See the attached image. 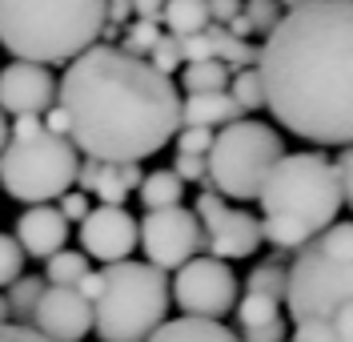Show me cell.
<instances>
[{"label": "cell", "instance_id": "cell-1", "mask_svg": "<svg viewBox=\"0 0 353 342\" xmlns=\"http://www.w3.org/2000/svg\"><path fill=\"white\" fill-rule=\"evenodd\" d=\"M353 4L305 0L289 4L285 17L257 48L261 105L289 133L313 145L350 149L353 137Z\"/></svg>", "mask_w": 353, "mask_h": 342}, {"label": "cell", "instance_id": "cell-2", "mask_svg": "<svg viewBox=\"0 0 353 342\" xmlns=\"http://www.w3.org/2000/svg\"><path fill=\"white\" fill-rule=\"evenodd\" d=\"M61 109L68 145L105 165H141L181 129L176 85L117 45H92L65 68Z\"/></svg>", "mask_w": 353, "mask_h": 342}, {"label": "cell", "instance_id": "cell-3", "mask_svg": "<svg viewBox=\"0 0 353 342\" xmlns=\"http://www.w3.org/2000/svg\"><path fill=\"white\" fill-rule=\"evenodd\" d=\"M105 28V0H0V45L24 65L77 61Z\"/></svg>", "mask_w": 353, "mask_h": 342}, {"label": "cell", "instance_id": "cell-4", "mask_svg": "<svg viewBox=\"0 0 353 342\" xmlns=\"http://www.w3.org/2000/svg\"><path fill=\"white\" fill-rule=\"evenodd\" d=\"M353 226L333 222L305 250H297L285 270V310L297 326L330 322L337 310L353 306Z\"/></svg>", "mask_w": 353, "mask_h": 342}, {"label": "cell", "instance_id": "cell-5", "mask_svg": "<svg viewBox=\"0 0 353 342\" xmlns=\"http://www.w3.org/2000/svg\"><path fill=\"white\" fill-rule=\"evenodd\" d=\"M101 290L92 298V330L101 342H145L169 322V278L149 262H117L97 270Z\"/></svg>", "mask_w": 353, "mask_h": 342}, {"label": "cell", "instance_id": "cell-6", "mask_svg": "<svg viewBox=\"0 0 353 342\" xmlns=\"http://www.w3.org/2000/svg\"><path fill=\"white\" fill-rule=\"evenodd\" d=\"M261 222H285L297 226L305 238H317L321 229H330L341 213V193L333 182L330 158L305 149V153H285L269 169L261 193Z\"/></svg>", "mask_w": 353, "mask_h": 342}, {"label": "cell", "instance_id": "cell-7", "mask_svg": "<svg viewBox=\"0 0 353 342\" xmlns=\"http://www.w3.org/2000/svg\"><path fill=\"white\" fill-rule=\"evenodd\" d=\"M285 158V141L273 125L241 117L213 133V145L205 153V178L217 198L233 202H257L265 178L277 161Z\"/></svg>", "mask_w": 353, "mask_h": 342}, {"label": "cell", "instance_id": "cell-8", "mask_svg": "<svg viewBox=\"0 0 353 342\" xmlns=\"http://www.w3.org/2000/svg\"><path fill=\"white\" fill-rule=\"evenodd\" d=\"M81 153L65 137L37 133V137H8L0 153V189L8 198L32 205H48L65 198L77 182Z\"/></svg>", "mask_w": 353, "mask_h": 342}, {"label": "cell", "instance_id": "cell-9", "mask_svg": "<svg viewBox=\"0 0 353 342\" xmlns=\"http://www.w3.org/2000/svg\"><path fill=\"white\" fill-rule=\"evenodd\" d=\"M169 302L181 306L185 319L221 322L237 306V274L229 262L217 258H193L173 274L169 282Z\"/></svg>", "mask_w": 353, "mask_h": 342}, {"label": "cell", "instance_id": "cell-10", "mask_svg": "<svg viewBox=\"0 0 353 342\" xmlns=\"http://www.w3.org/2000/svg\"><path fill=\"white\" fill-rule=\"evenodd\" d=\"M137 246L145 250L153 270L176 274L185 262L201 258L205 238H201V226H197V218H193V209L176 205V209L145 213V222H137Z\"/></svg>", "mask_w": 353, "mask_h": 342}, {"label": "cell", "instance_id": "cell-11", "mask_svg": "<svg viewBox=\"0 0 353 342\" xmlns=\"http://www.w3.org/2000/svg\"><path fill=\"white\" fill-rule=\"evenodd\" d=\"M193 218H197L201 238L209 246V258H217V262L253 258L261 246V218L225 205V198H217V193H197Z\"/></svg>", "mask_w": 353, "mask_h": 342}, {"label": "cell", "instance_id": "cell-12", "mask_svg": "<svg viewBox=\"0 0 353 342\" xmlns=\"http://www.w3.org/2000/svg\"><path fill=\"white\" fill-rule=\"evenodd\" d=\"M28 330H37L44 342H81L92 330V306L77 290L44 286L41 302L28 319Z\"/></svg>", "mask_w": 353, "mask_h": 342}, {"label": "cell", "instance_id": "cell-13", "mask_svg": "<svg viewBox=\"0 0 353 342\" xmlns=\"http://www.w3.org/2000/svg\"><path fill=\"white\" fill-rule=\"evenodd\" d=\"M57 105V77L41 65H12L0 68V113L8 117H44Z\"/></svg>", "mask_w": 353, "mask_h": 342}, {"label": "cell", "instance_id": "cell-14", "mask_svg": "<svg viewBox=\"0 0 353 342\" xmlns=\"http://www.w3.org/2000/svg\"><path fill=\"white\" fill-rule=\"evenodd\" d=\"M81 246L105 266L129 262V254L137 250V218L129 209H112V205L88 209L81 222Z\"/></svg>", "mask_w": 353, "mask_h": 342}, {"label": "cell", "instance_id": "cell-15", "mask_svg": "<svg viewBox=\"0 0 353 342\" xmlns=\"http://www.w3.org/2000/svg\"><path fill=\"white\" fill-rule=\"evenodd\" d=\"M12 242L21 246L24 258H52V254L65 250L68 242V222L57 213V205H32L17 218V234Z\"/></svg>", "mask_w": 353, "mask_h": 342}, {"label": "cell", "instance_id": "cell-16", "mask_svg": "<svg viewBox=\"0 0 353 342\" xmlns=\"http://www.w3.org/2000/svg\"><path fill=\"white\" fill-rule=\"evenodd\" d=\"M241 109L233 105V97L229 93H189V97H181V129H225V125H233V121H241Z\"/></svg>", "mask_w": 353, "mask_h": 342}, {"label": "cell", "instance_id": "cell-17", "mask_svg": "<svg viewBox=\"0 0 353 342\" xmlns=\"http://www.w3.org/2000/svg\"><path fill=\"white\" fill-rule=\"evenodd\" d=\"M141 178H145V173H141V165H132V161H125V165H105V161H101V178L92 185V198H101V205L125 209V198L137 193Z\"/></svg>", "mask_w": 353, "mask_h": 342}, {"label": "cell", "instance_id": "cell-18", "mask_svg": "<svg viewBox=\"0 0 353 342\" xmlns=\"http://www.w3.org/2000/svg\"><path fill=\"white\" fill-rule=\"evenodd\" d=\"M145 342H237V334L225 322H201V319H176L157 326Z\"/></svg>", "mask_w": 353, "mask_h": 342}, {"label": "cell", "instance_id": "cell-19", "mask_svg": "<svg viewBox=\"0 0 353 342\" xmlns=\"http://www.w3.org/2000/svg\"><path fill=\"white\" fill-rule=\"evenodd\" d=\"M137 198L145 202L149 213H157V209H176L181 198H185V185L173 178V169H153V173H145V178H141Z\"/></svg>", "mask_w": 353, "mask_h": 342}, {"label": "cell", "instance_id": "cell-20", "mask_svg": "<svg viewBox=\"0 0 353 342\" xmlns=\"http://www.w3.org/2000/svg\"><path fill=\"white\" fill-rule=\"evenodd\" d=\"M161 21L169 24V37H197L209 28V4L201 0H173L161 8Z\"/></svg>", "mask_w": 353, "mask_h": 342}, {"label": "cell", "instance_id": "cell-21", "mask_svg": "<svg viewBox=\"0 0 353 342\" xmlns=\"http://www.w3.org/2000/svg\"><path fill=\"white\" fill-rule=\"evenodd\" d=\"M41 294H44V278H37V274H21V278L4 290L8 322L17 319V326H28V319H32V310H37Z\"/></svg>", "mask_w": 353, "mask_h": 342}, {"label": "cell", "instance_id": "cell-22", "mask_svg": "<svg viewBox=\"0 0 353 342\" xmlns=\"http://www.w3.org/2000/svg\"><path fill=\"white\" fill-rule=\"evenodd\" d=\"M88 270H92V266H88L85 254L61 250V254H52V258L44 262V282H48V286H65V290H77V282H81Z\"/></svg>", "mask_w": 353, "mask_h": 342}, {"label": "cell", "instance_id": "cell-23", "mask_svg": "<svg viewBox=\"0 0 353 342\" xmlns=\"http://www.w3.org/2000/svg\"><path fill=\"white\" fill-rule=\"evenodd\" d=\"M245 294H261L273 298L277 306L285 302V266L281 262H257L249 278H245Z\"/></svg>", "mask_w": 353, "mask_h": 342}, {"label": "cell", "instance_id": "cell-24", "mask_svg": "<svg viewBox=\"0 0 353 342\" xmlns=\"http://www.w3.org/2000/svg\"><path fill=\"white\" fill-rule=\"evenodd\" d=\"M181 85H185V93H225V89H229V68H221L217 61L185 65Z\"/></svg>", "mask_w": 353, "mask_h": 342}, {"label": "cell", "instance_id": "cell-25", "mask_svg": "<svg viewBox=\"0 0 353 342\" xmlns=\"http://www.w3.org/2000/svg\"><path fill=\"white\" fill-rule=\"evenodd\" d=\"M237 322H241V330H253V326H265V322H277L281 319V306L273 302V298H261V294H245L237 298Z\"/></svg>", "mask_w": 353, "mask_h": 342}, {"label": "cell", "instance_id": "cell-26", "mask_svg": "<svg viewBox=\"0 0 353 342\" xmlns=\"http://www.w3.org/2000/svg\"><path fill=\"white\" fill-rule=\"evenodd\" d=\"M161 37H165V32H157V24L129 21L125 28H121V45H117V48H121V53H129V57H141V61H145Z\"/></svg>", "mask_w": 353, "mask_h": 342}, {"label": "cell", "instance_id": "cell-27", "mask_svg": "<svg viewBox=\"0 0 353 342\" xmlns=\"http://www.w3.org/2000/svg\"><path fill=\"white\" fill-rule=\"evenodd\" d=\"M225 93L233 97V105H237L241 113H257V109H261V85H257V73H253V68L233 73Z\"/></svg>", "mask_w": 353, "mask_h": 342}, {"label": "cell", "instance_id": "cell-28", "mask_svg": "<svg viewBox=\"0 0 353 342\" xmlns=\"http://www.w3.org/2000/svg\"><path fill=\"white\" fill-rule=\"evenodd\" d=\"M24 274V254L12 242V234H0V286H12Z\"/></svg>", "mask_w": 353, "mask_h": 342}, {"label": "cell", "instance_id": "cell-29", "mask_svg": "<svg viewBox=\"0 0 353 342\" xmlns=\"http://www.w3.org/2000/svg\"><path fill=\"white\" fill-rule=\"evenodd\" d=\"M145 65L153 68V73H161V77H169L173 81V73L181 68V53H176V41L173 37H161L153 45V53H149V61Z\"/></svg>", "mask_w": 353, "mask_h": 342}, {"label": "cell", "instance_id": "cell-30", "mask_svg": "<svg viewBox=\"0 0 353 342\" xmlns=\"http://www.w3.org/2000/svg\"><path fill=\"white\" fill-rule=\"evenodd\" d=\"M241 17L249 21L253 32H265V37H269V32H273V24L281 21V8H277V4H269V0H249V4L241 8Z\"/></svg>", "mask_w": 353, "mask_h": 342}, {"label": "cell", "instance_id": "cell-31", "mask_svg": "<svg viewBox=\"0 0 353 342\" xmlns=\"http://www.w3.org/2000/svg\"><path fill=\"white\" fill-rule=\"evenodd\" d=\"M176 153H185V158H205L209 153V145H213V133L209 129H176Z\"/></svg>", "mask_w": 353, "mask_h": 342}, {"label": "cell", "instance_id": "cell-32", "mask_svg": "<svg viewBox=\"0 0 353 342\" xmlns=\"http://www.w3.org/2000/svg\"><path fill=\"white\" fill-rule=\"evenodd\" d=\"M330 169H333V182H337V193H341V205L353 202V153L341 149L337 158H330Z\"/></svg>", "mask_w": 353, "mask_h": 342}, {"label": "cell", "instance_id": "cell-33", "mask_svg": "<svg viewBox=\"0 0 353 342\" xmlns=\"http://www.w3.org/2000/svg\"><path fill=\"white\" fill-rule=\"evenodd\" d=\"M173 178L181 185H205V158H185V153H176L173 161Z\"/></svg>", "mask_w": 353, "mask_h": 342}, {"label": "cell", "instance_id": "cell-34", "mask_svg": "<svg viewBox=\"0 0 353 342\" xmlns=\"http://www.w3.org/2000/svg\"><path fill=\"white\" fill-rule=\"evenodd\" d=\"M293 342H345V339L333 330L330 322H305V326H297Z\"/></svg>", "mask_w": 353, "mask_h": 342}, {"label": "cell", "instance_id": "cell-35", "mask_svg": "<svg viewBox=\"0 0 353 342\" xmlns=\"http://www.w3.org/2000/svg\"><path fill=\"white\" fill-rule=\"evenodd\" d=\"M237 342H285V319L253 326V330H241V339Z\"/></svg>", "mask_w": 353, "mask_h": 342}, {"label": "cell", "instance_id": "cell-36", "mask_svg": "<svg viewBox=\"0 0 353 342\" xmlns=\"http://www.w3.org/2000/svg\"><path fill=\"white\" fill-rule=\"evenodd\" d=\"M57 213H61V218H65V222H85V213H88V198L85 193H72V189H68L65 198H57Z\"/></svg>", "mask_w": 353, "mask_h": 342}, {"label": "cell", "instance_id": "cell-37", "mask_svg": "<svg viewBox=\"0 0 353 342\" xmlns=\"http://www.w3.org/2000/svg\"><path fill=\"white\" fill-rule=\"evenodd\" d=\"M97 178H101V161H81V165H77V182L72 185H81V189H77V193H92V185H97Z\"/></svg>", "mask_w": 353, "mask_h": 342}, {"label": "cell", "instance_id": "cell-38", "mask_svg": "<svg viewBox=\"0 0 353 342\" xmlns=\"http://www.w3.org/2000/svg\"><path fill=\"white\" fill-rule=\"evenodd\" d=\"M233 17H241V4H237V0H217V4H209V24H221V28H225Z\"/></svg>", "mask_w": 353, "mask_h": 342}, {"label": "cell", "instance_id": "cell-39", "mask_svg": "<svg viewBox=\"0 0 353 342\" xmlns=\"http://www.w3.org/2000/svg\"><path fill=\"white\" fill-rule=\"evenodd\" d=\"M0 342H44L37 330H28V326H17V322H4L0 326Z\"/></svg>", "mask_w": 353, "mask_h": 342}, {"label": "cell", "instance_id": "cell-40", "mask_svg": "<svg viewBox=\"0 0 353 342\" xmlns=\"http://www.w3.org/2000/svg\"><path fill=\"white\" fill-rule=\"evenodd\" d=\"M129 17H132V4H129V0H112V4H105V24H112V28L129 24Z\"/></svg>", "mask_w": 353, "mask_h": 342}, {"label": "cell", "instance_id": "cell-41", "mask_svg": "<svg viewBox=\"0 0 353 342\" xmlns=\"http://www.w3.org/2000/svg\"><path fill=\"white\" fill-rule=\"evenodd\" d=\"M161 8H165V4H157V0H137V4H132L137 21H145V24H161Z\"/></svg>", "mask_w": 353, "mask_h": 342}, {"label": "cell", "instance_id": "cell-42", "mask_svg": "<svg viewBox=\"0 0 353 342\" xmlns=\"http://www.w3.org/2000/svg\"><path fill=\"white\" fill-rule=\"evenodd\" d=\"M4 145H8V117L0 113V153H4Z\"/></svg>", "mask_w": 353, "mask_h": 342}, {"label": "cell", "instance_id": "cell-43", "mask_svg": "<svg viewBox=\"0 0 353 342\" xmlns=\"http://www.w3.org/2000/svg\"><path fill=\"white\" fill-rule=\"evenodd\" d=\"M8 322V306H4V294H0V326Z\"/></svg>", "mask_w": 353, "mask_h": 342}]
</instances>
